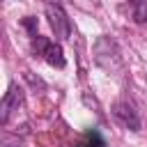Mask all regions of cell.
Instances as JSON below:
<instances>
[{
    "label": "cell",
    "mask_w": 147,
    "mask_h": 147,
    "mask_svg": "<svg viewBox=\"0 0 147 147\" xmlns=\"http://www.w3.org/2000/svg\"><path fill=\"white\" fill-rule=\"evenodd\" d=\"M32 51L37 55H41L51 67H57V69H64L67 60H64V53H62V46L46 39V37H34L32 39Z\"/></svg>",
    "instance_id": "cell-1"
},
{
    "label": "cell",
    "mask_w": 147,
    "mask_h": 147,
    "mask_svg": "<svg viewBox=\"0 0 147 147\" xmlns=\"http://www.w3.org/2000/svg\"><path fill=\"white\" fill-rule=\"evenodd\" d=\"M46 18H48V23H51V28H53L57 39L64 41V39L71 37V21H69V16H67L62 5H53V2L46 5Z\"/></svg>",
    "instance_id": "cell-2"
},
{
    "label": "cell",
    "mask_w": 147,
    "mask_h": 147,
    "mask_svg": "<svg viewBox=\"0 0 147 147\" xmlns=\"http://www.w3.org/2000/svg\"><path fill=\"white\" fill-rule=\"evenodd\" d=\"M106 57H110V62H113L115 69L122 67V55H119L117 44H115L113 39H108V37H101V39L94 44V60H96L99 67H106V62H108Z\"/></svg>",
    "instance_id": "cell-3"
},
{
    "label": "cell",
    "mask_w": 147,
    "mask_h": 147,
    "mask_svg": "<svg viewBox=\"0 0 147 147\" xmlns=\"http://www.w3.org/2000/svg\"><path fill=\"white\" fill-rule=\"evenodd\" d=\"M113 115L126 126V129H131V131H140V117H138V110L133 108V103H129V101H117V103H113Z\"/></svg>",
    "instance_id": "cell-4"
},
{
    "label": "cell",
    "mask_w": 147,
    "mask_h": 147,
    "mask_svg": "<svg viewBox=\"0 0 147 147\" xmlns=\"http://www.w3.org/2000/svg\"><path fill=\"white\" fill-rule=\"evenodd\" d=\"M21 103H23V90L16 83H11L9 90H7V94L2 96V103H0V119H2V124L9 122V115L14 110H18Z\"/></svg>",
    "instance_id": "cell-5"
},
{
    "label": "cell",
    "mask_w": 147,
    "mask_h": 147,
    "mask_svg": "<svg viewBox=\"0 0 147 147\" xmlns=\"http://www.w3.org/2000/svg\"><path fill=\"white\" fill-rule=\"evenodd\" d=\"M76 147H106V140L101 138L99 131H87V133L83 136V140H80Z\"/></svg>",
    "instance_id": "cell-6"
},
{
    "label": "cell",
    "mask_w": 147,
    "mask_h": 147,
    "mask_svg": "<svg viewBox=\"0 0 147 147\" xmlns=\"http://www.w3.org/2000/svg\"><path fill=\"white\" fill-rule=\"evenodd\" d=\"M133 18L138 23H145L147 21V2H133Z\"/></svg>",
    "instance_id": "cell-7"
},
{
    "label": "cell",
    "mask_w": 147,
    "mask_h": 147,
    "mask_svg": "<svg viewBox=\"0 0 147 147\" xmlns=\"http://www.w3.org/2000/svg\"><path fill=\"white\" fill-rule=\"evenodd\" d=\"M23 25L28 28V32H30V37H32V39H34V37H39V34H37V18L28 16V18H23Z\"/></svg>",
    "instance_id": "cell-8"
}]
</instances>
